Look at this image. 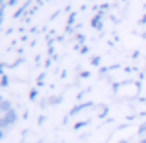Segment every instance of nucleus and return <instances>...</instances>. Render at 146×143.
Segmentation results:
<instances>
[{
	"label": "nucleus",
	"instance_id": "nucleus-1",
	"mask_svg": "<svg viewBox=\"0 0 146 143\" xmlns=\"http://www.w3.org/2000/svg\"><path fill=\"white\" fill-rule=\"evenodd\" d=\"M17 120H19V113H17V110L13 107L8 113H5L3 116L0 118V129L8 130L10 127H13L14 124L17 123Z\"/></svg>",
	"mask_w": 146,
	"mask_h": 143
},
{
	"label": "nucleus",
	"instance_id": "nucleus-2",
	"mask_svg": "<svg viewBox=\"0 0 146 143\" xmlns=\"http://www.w3.org/2000/svg\"><path fill=\"white\" fill-rule=\"evenodd\" d=\"M91 107H94V102H93V101H88V102H77V104L74 105V107L71 108L69 112H68V115L72 118V116H76V115H79L82 110H85V108H91Z\"/></svg>",
	"mask_w": 146,
	"mask_h": 143
},
{
	"label": "nucleus",
	"instance_id": "nucleus-3",
	"mask_svg": "<svg viewBox=\"0 0 146 143\" xmlns=\"http://www.w3.org/2000/svg\"><path fill=\"white\" fill-rule=\"evenodd\" d=\"M102 17H104V11H98L96 13V16L91 19V27L96 30H102L104 29V22H102Z\"/></svg>",
	"mask_w": 146,
	"mask_h": 143
},
{
	"label": "nucleus",
	"instance_id": "nucleus-4",
	"mask_svg": "<svg viewBox=\"0 0 146 143\" xmlns=\"http://www.w3.org/2000/svg\"><path fill=\"white\" fill-rule=\"evenodd\" d=\"M11 108H13V102H11L10 99H5V98L0 99V112H2V113L3 115L8 113Z\"/></svg>",
	"mask_w": 146,
	"mask_h": 143
},
{
	"label": "nucleus",
	"instance_id": "nucleus-5",
	"mask_svg": "<svg viewBox=\"0 0 146 143\" xmlns=\"http://www.w3.org/2000/svg\"><path fill=\"white\" fill-rule=\"evenodd\" d=\"M63 94H54V96H49L47 98V101H49V105H60L61 102H63Z\"/></svg>",
	"mask_w": 146,
	"mask_h": 143
},
{
	"label": "nucleus",
	"instance_id": "nucleus-6",
	"mask_svg": "<svg viewBox=\"0 0 146 143\" xmlns=\"http://www.w3.org/2000/svg\"><path fill=\"white\" fill-rule=\"evenodd\" d=\"M99 107L102 108V112H99L98 118H99V120H107V118H108V115H110V108H108L105 104H101Z\"/></svg>",
	"mask_w": 146,
	"mask_h": 143
},
{
	"label": "nucleus",
	"instance_id": "nucleus-7",
	"mask_svg": "<svg viewBox=\"0 0 146 143\" xmlns=\"http://www.w3.org/2000/svg\"><path fill=\"white\" fill-rule=\"evenodd\" d=\"M90 123H91V120H82V121H77V123L74 124V130H80V129H83V127H86Z\"/></svg>",
	"mask_w": 146,
	"mask_h": 143
},
{
	"label": "nucleus",
	"instance_id": "nucleus-8",
	"mask_svg": "<svg viewBox=\"0 0 146 143\" xmlns=\"http://www.w3.org/2000/svg\"><path fill=\"white\" fill-rule=\"evenodd\" d=\"M0 86H2V88H8V86H10V76H8V74L2 76V79H0Z\"/></svg>",
	"mask_w": 146,
	"mask_h": 143
},
{
	"label": "nucleus",
	"instance_id": "nucleus-9",
	"mask_svg": "<svg viewBox=\"0 0 146 143\" xmlns=\"http://www.w3.org/2000/svg\"><path fill=\"white\" fill-rule=\"evenodd\" d=\"M137 135H138V137H141V138H143V137H146V121H145V123H141V124L138 126V130H137Z\"/></svg>",
	"mask_w": 146,
	"mask_h": 143
},
{
	"label": "nucleus",
	"instance_id": "nucleus-10",
	"mask_svg": "<svg viewBox=\"0 0 146 143\" xmlns=\"http://www.w3.org/2000/svg\"><path fill=\"white\" fill-rule=\"evenodd\" d=\"M30 101H32V102H35L36 101V99H38V96H39V91H38V88H32V90H30Z\"/></svg>",
	"mask_w": 146,
	"mask_h": 143
},
{
	"label": "nucleus",
	"instance_id": "nucleus-11",
	"mask_svg": "<svg viewBox=\"0 0 146 143\" xmlns=\"http://www.w3.org/2000/svg\"><path fill=\"white\" fill-rule=\"evenodd\" d=\"M91 65H93V66H101V57H99V55L93 57L91 58Z\"/></svg>",
	"mask_w": 146,
	"mask_h": 143
},
{
	"label": "nucleus",
	"instance_id": "nucleus-12",
	"mask_svg": "<svg viewBox=\"0 0 146 143\" xmlns=\"http://www.w3.org/2000/svg\"><path fill=\"white\" fill-rule=\"evenodd\" d=\"M25 11H27V7H25V5H24L22 8H19V10L16 11V14H14V17H16V19H17V17H21V16H22L24 13H25Z\"/></svg>",
	"mask_w": 146,
	"mask_h": 143
},
{
	"label": "nucleus",
	"instance_id": "nucleus-13",
	"mask_svg": "<svg viewBox=\"0 0 146 143\" xmlns=\"http://www.w3.org/2000/svg\"><path fill=\"white\" fill-rule=\"evenodd\" d=\"M79 77L80 79H90V77H91V72H90V71H82V72L79 74Z\"/></svg>",
	"mask_w": 146,
	"mask_h": 143
},
{
	"label": "nucleus",
	"instance_id": "nucleus-14",
	"mask_svg": "<svg viewBox=\"0 0 146 143\" xmlns=\"http://www.w3.org/2000/svg\"><path fill=\"white\" fill-rule=\"evenodd\" d=\"M46 120H47V115H39L38 116V126H42V124L46 123Z\"/></svg>",
	"mask_w": 146,
	"mask_h": 143
},
{
	"label": "nucleus",
	"instance_id": "nucleus-15",
	"mask_svg": "<svg viewBox=\"0 0 146 143\" xmlns=\"http://www.w3.org/2000/svg\"><path fill=\"white\" fill-rule=\"evenodd\" d=\"M76 16H77L76 13H71V14H69V19H68V27H71V25L74 24V21H76Z\"/></svg>",
	"mask_w": 146,
	"mask_h": 143
},
{
	"label": "nucleus",
	"instance_id": "nucleus-16",
	"mask_svg": "<svg viewBox=\"0 0 146 143\" xmlns=\"http://www.w3.org/2000/svg\"><path fill=\"white\" fill-rule=\"evenodd\" d=\"M39 105H41V108L44 110L46 107L49 105V101H47V98H44V99H41V102H39Z\"/></svg>",
	"mask_w": 146,
	"mask_h": 143
},
{
	"label": "nucleus",
	"instance_id": "nucleus-17",
	"mask_svg": "<svg viewBox=\"0 0 146 143\" xmlns=\"http://www.w3.org/2000/svg\"><path fill=\"white\" fill-rule=\"evenodd\" d=\"M88 52H90V47H88V46H82V49H80V54L85 55V54H88Z\"/></svg>",
	"mask_w": 146,
	"mask_h": 143
},
{
	"label": "nucleus",
	"instance_id": "nucleus-18",
	"mask_svg": "<svg viewBox=\"0 0 146 143\" xmlns=\"http://www.w3.org/2000/svg\"><path fill=\"white\" fill-rule=\"evenodd\" d=\"M77 41H79V44H82V43H85V36H83L82 33H79V35H77Z\"/></svg>",
	"mask_w": 146,
	"mask_h": 143
},
{
	"label": "nucleus",
	"instance_id": "nucleus-19",
	"mask_svg": "<svg viewBox=\"0 0 146 143\" xmlns=\"http://www.w3.org/2000/svg\"><path fill=\"white\" fill-rule=\"evenodd\" d=\"M90 135H91V134H88V132H83V134H82V135H80V137H79V140H86V138H88V137H90Z\"/></svg>",
	"mask_w": 146,
	"mask_h": 143
},
{
	"label": "nucleus",
	"instance_id": "nucleus-20",
	"mask_svg": "<svg viewBox=\"0 0 146 143\" xmlns=\"http://www.w3.org/2000/svg\"><path fill=\"white\" fill-rule=\"evenodd\" d=\"M19 0H8V7H16Z\"/></svg>",
	"mask_w": 146,
	"mask_h": 143
},
{
	"label": "nucleus",
	"instance_id": "nucleus-21",
	"mask_svg": "<svg viewBox=\"0 0 146 143\" xmlns=\"http://www.w3.org/2000/svg\"><path fill=\"white\" fill-rule=\"evenodd\" d=\"M130 126H132V124H130V123H126V124H121V126H118V129H127V127H130Z\"/></svg>",
	"mask_w": 146,
	"mask_h": 143
},
{
	"label": "nucleus",
	"instance_id": "nucleus-22",
	"mask_svg": "<svg viewBox=\"0 0 146 143\" xmlns=\"http://www.w3.org/2000/svg\"><path fill=\"white\" fill-rule=\"evenodd\" d=\"M69 118H71L69 115H66V116L63 118V126H66V124H68V121H69Z\"/></svg>",
	"mask_w": 146,
	"mask_h": 143
},
{
	"label": "nucleus",
	"instance_id": "nucleus-23",
	"mask_svg": "<svg viewBox=\"0 0 146 143\" xmlns=\"http://www.w3.org/2000/svg\"><path fill=\"white\" fill-rule=\"evenodd\" d=\"M27 135H29V129H24L22 130V138H25Z\"/></svg>",
	"mask_w": 146,
	"mask_h": 143
},
{
	"label": "nucleus",
	"instance_id": "nucleus-24",
	"mask_svg": "<svg viewBox=\"0 0 146 143\" xmlns=\"http://www.w3.org/2000/svg\"><path fill=\"white\" fill-rule=\"evenodd\" d=\"M140 24H141V25H145V24H146V14L141 17V19H140Z\"/></svg>",
	"mask_w": 146,
	"mask_h": 143
},
{
	"label": "nucleus",
	"instance_id": "nucleus-25",
	"mask_svg": "<svg viewBox=\"0 0 146 143\" xmlns=\"http://www.w3.org/2000/svg\"><path fill=\"white\" fill-rule=\"evenodd\" d=\"M46 79V72H42V74H39V77H38V80H44Z\"/></svg>",
	"mask_w": 146,
	"mask_h": 143
},
{
	"label": "nucleus",
	"instance_id": "nucleus-26",
	"mask_svg": "<svg viewBox=\"0 0 146 143\" xmlns=\"http://www.w3.org/2000/svg\"><path fill=\"white\" fill-rule=\"evenodd\" d=\"M22 116H24V120H27V118H29V110H25V112H24V115H22Z\"/></svg>",
	"mask_w": 146,
	"mask_h": 143
},
{
	"label": "nucleus",
	"instance_id": "nucleus-27",
	"mask_svg": "<svg viewBox=\"0 0 146 143\" xmlns=\"http://www.w3.org/2000/svg\"><path fill=\"white\" fill-rule=\"evenodd\" d=\"M118 143H130V142H129V140H126V138H123V140H119Z\"/></svg>",
	"mask_w": 146,
	"mask_h": 143
},
{
	"label": "nucleus",
	"instance_id": "nucleus-28",
	"mask_svg": "<svg viewBox=\"0 0 146 143\" xmlns=\"http://www.w3.org/2000/svg\"><path fill=\"white\" fill-rule=\"evenodd\" d=\"M138 116H146V110H145V112H140Z\"/></svg>",
	"mask_w": 146,
	"mask_h": 143
},
{
	"label": "nucleus",
	"instance_id": "nucleus-29",
	"mask_svg": "<svg viewBox=\"0 0 146 143\" xmlns=\"http://www.w3.org/2000/svg\"><path fill=\"white\" fill-rule=\"evenodd\" d=\"M138 143H146V137H143V138H140Z\"/></svg>",
	"mask_w": 146,
	"mask_h": 143
},
{
	"label": "nucleus",
	"instance_id": "nucleus-30",
	"mask_svg": "<svg viewBox=\"0 0 146 143\" xmlns=\"http://www.w3.org/2000/svg\"><path fill=\"white\" fill-rule=\"evenodd\" d=\"M25 143H29V142H25Z\"/></svg>",
	"mask_w": 146,
	"mask_h": 143
}]
</instances>
